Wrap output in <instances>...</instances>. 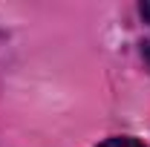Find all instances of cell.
Masks as SVG:
<instances>
[{"mask_svg": "<svg viewBox=\"0 0 150 147\" xmlns=\"http://www.w3.org/2000/svg\"><path fill=\"white\" fill-rule=\"evenodd\" d=\"M98 147H144V144L130 139V136H118V139H107L104 144H98Z\"/></svg>", "mask_w": 150, "mask_h": 147, "instance_id": "obj_1", "label": "cell"}, {"mask_svg": "<svg viewBox=\"0 0 150 147\" xmlns=\"http://www.w3.org/2000/svg\"><path fill=\"white\" fill-rule=\"evenodd\" d=\"M142 15H144V20H150V0H147V3H142Z\"/></svg>", "mask_w": 150, "mask_h": 147, "instance_id": "obj_2", "label": "cell"}]
</instances>
